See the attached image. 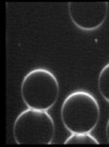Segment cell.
<instances>
[{"instance_id": "cell-1", "label": "cell", "mask_w": 109, "mask_h": 147, "mask_svg": "<svg viewBox=\"0 0 109 147\" xmlns=\"http://www.w3.org/2000/svg\"><path fill=\"white\" fill-rule=\"evenodd\" d=\"M60 115L63 125L70 133L92 132L98 123L100 107L93 94L79 89L64 98Z\"/></svg>"}, {"instance_id": "cell-2", "label": "cell", "mask_w": 109, "mask_h": 147, "mask_svg": "<svg viewBox=\"0 0 109 147\" xmlns=\"http://www.w3.org/2000/svg\"><path fill=\"white\" fill-rule=\"evenodd\" d=\"M55 129V121L48 110L27 108L18 115L12 131L19 145H49Z\"/></svg>"}, {"instance_id": "cell-3", "label": "cell", "mask_w": 109, "mask_h": 147, "mask_svg": "<svg viewBox=\"0 0 109 147\" xmlns=\"http://www.w3.org/2000/svg\"><path fill=\"white\" fill-rule=\"evenodd\" d=\"M58 95V79L48 69H33L22 80L21 97L27 108L49 110L56 104Z\"/></svg>"}, {"instance_id": "cell-4", "label": "cell", "mask_w": 109, "mask_h": 147, "mask_svg": "<svg viewBox=\"0 0 109 147\" xmlns=\"http://www.w3.org/2000/svg\"><path fill=\"white\" fill-rule=\"evenodd\" d=\"M107 1L69 2V16L75 26L85 32L96 31L106 21L108 14Z\"/></svg>"}, {"instance_id": "cell-5", "label": "cell", "mask_w": 109, "mask_h": 147, "mask_svg": "<svg viewBox=\"0 0 109 147\" xmlns=\"http://www.w3.org/2000/svg\"><path fill=\"white\" fill-rule=\"evenodd\" d=\"M66 145H71V144H75V145H81V144H85V145H98L99 142L95 138V137L91 134V132H80V133H71V135L66 138L64 141Z\"/></svg>"}, {"instance_id": "cell-6", "label": "cell", "mask_w": 109, "mask_h": 147, "mask_svg": "<svg viewBox=\"0 0 109 147\" xmlns=\"http://www.w3.org/2000/svg\"><path fill=\"white\" fill-rule=\"evenodd\" d=\"M98 90L106 101L109 102V63L103 67L97 80Z\"/></svg>"}, {"instance_id": "cell-7", "label": "cell", "mask_w": 109, "mask_h": 147, "mask_svg": "<svg viewBox=\"0 0 109 147\" xmlns=\"http://www.w3.org/2000/svg\"><path fill=\"white\" fill-rule=\"evenodd\" d=\"M106 136H107V141L109 142V119L107 122V125H106Z\"/></svg>"}]
</instances>
